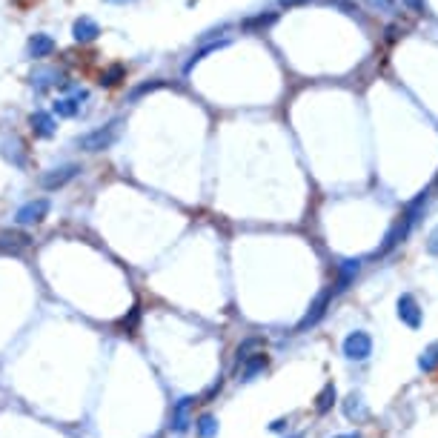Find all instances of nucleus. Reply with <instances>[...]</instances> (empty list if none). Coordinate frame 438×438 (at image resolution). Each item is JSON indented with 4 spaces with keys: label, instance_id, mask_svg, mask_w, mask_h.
I'll list each match as a JSON object with an SVG mask.
<instances>
[{
    "label": "nucleus",
    "instance_id": "nucleus-1",
    "mask_svg": "<svg viewBox=\"0 0 438 438\" xmlns=\"http://www.w3.org/2000/svg\"><path fill=\"white\" fill-rule=\"evenodd\" d=\"M427 198H430V189H424V192H418V198L407 206V212L401 215V221H396L393 223V230H389L387 235H384V243L376 250V255H387L389 250H396L398 243L410 235V230L415 226V221H418V212H421V206H427Z\"/></svg>",
    "mask_w": 438,
    "mask_h": 438
},
{
    "label": "nucleus",
    "instance_id": "nucleus-2",
    "mask_svg": "<svg viewBox=\"0 0 438 438\" xmlns=\"http://www.w3.org/2000/svg\"><path fill=\"white\" fill-rule=\"evenodd\" d=\"M118 132H121V121H112V123H106L101 129H95V132L77 138V146L84 152H104L118 141Z\"/></svg>",
    "mask_w": 438,
    "mask_h": 438
},
{
    "label": "nucleus",
    "instance_id": "nucleus-3",
    "mask_svg": "<svg viewBox=\"0 0 438 438\" xmlns=\"http://www.w3.org/2000/svg\"><path fill=\"white\" fill-rule=\"evenodd\" d=\"M344 355L350 361H364L372 355V338L364 330H355L344 338Z\"/></svg>",
    "mask_w": 438,
    "mask_h": 438
},
{
    "label": "nucleus",
    "instance_id": "nucleus-4",
    "mask_svg": "<svg viewBox=\"0 0 438 438\" xmlns=\"http://www.w3.org/2000/svg\"><path fill=\"white\" fill-rule=\"evenodd\" d=\"M80 172V167L77 164H66V167H58V169H49V172H43L40 175V186L43 189H60V186H66L72 178Z\"/></svg>",
    "mask_w": 438,
    "mask_h": 438
},
{
    "label": "nucleus",
    "instance_id": "nucleus-5",
    "mask_svg": "<svg viewBox=\"0 0 438 438\" xmlns=\"http://www.w3.org/2000/svg\"><path fill=\"white\" fill-rule=\"evenodd\" d=\"M49 212V201L46 198H38V201H29L18 209V215H14V221H18L21 226H32V223H40Z\"/></svg>",
    "mask_w": 438,
    "mask_h": 438
},
{
    "label": "nucleus",
    "instance_id": "nucleus-6",
    "mask_svg": "<svg viewBox=\"0 0 438 438\" xmlns=\"http://www.w3.org/2000/svg\"><path fill=\"white\" fill-rule=\"evenodd\" d=\"M32 238L26 232H14V230H3L0 232V252L3 255H21L23 250H29Z\"/></svg>",
    "mask_w": 438,
    "mask_h": 438
},
{
    "label": "nucleus",
    "instance_id": "nucleus-7",
    "mask_svg": "<svg viewBox=\"0 0 438 438\" xmlns=\"http://www.w3.org/2000/svg\"><path fill=\"white\" fill-rule=\"evenodd\" d=\"M398 318L407 324V327H413V330L421 327V306H418V301L410 295V292L398 298Z\"/></svg>",
    "mask_w": 438,
    "mask_h": 438
},
{
    "label": "nucleus",
    "instance_id": "nucleus-8",
    "mask_svg": "<svg viewBox=\"0 0 438 438\" xmlns=\"http://www.w3.org/2000/svg\"><path fill=\"white\" fill-rule=\"evenodd\" d=\"M330 298H332V289H330V292H321V295L315 298V304L310 306V313H306V315L301 318V324H298V332H304L306 327H315V324L324 318V313H327V304H330Z\"/></svg>",
    "mask_w": 438,
    "mask_h": 438
},
{
    "label": "nucleus",
    "instance_id": "nucleus-9",
    "mask_svg": "<svg viewBox=\"0 0 438 438\" xmlns=\"http://www.w3.org/2000/svg\"><path fill=\"white\" fill-rule=\"evenodd\" d=\"M29 126H32V132H35L38 138H52L55 129H58L55 118L49 115V112H32V115H29Z\"/></svg>",
    "mask_w": 438,
    "mask_h": 438
},
{
    "label": "nucleus",
    "instance_id": "nucleus-10",
    "mask_svg": "<svg viewBox=\"0 0 438 438\" xmlns=\"http://www.w3.org/2000/svg\"><path fill=\"white\" fill-rule=\"evenodd\" d=\"M358 269H361V261L358 258H350V261H341V267H338V281H335V289H332V295H338V292H344L350 284H352V278L358 275Z\"/></svg>",
    "mask_w": 438,
    "mask_h": 438
},
{
    "label": "nucleus",
    "instance_id": "nucleus-11",
    "mask_svg": "<svg viewBox=\"0 0 438 438\" xmlns=\"http://www.w3.org/2000/svg\"><path fill=\"white\" fill-rule=\"evenodd\" d=\"M97 35H101V26H97L92 18H77L72 26V38L77 43H92Z\"/></svg>",
    "mask_w": 438,
    "mask_h": 438
},
{
    "label": "nucleus",
    "instance_id": "nucleus-12",
    "mask_svg": "<svg viewBox=\"0 0 438 438\" xmlns=\"http://www.w3.org/2000/svg\"><path fill=\"white\" fill-rule=\"evenodd\" d=\"M195 407V398H181V401H178L175 404V407H172V430L175 433H184L189 424H192V421H189V410Z\"/></svg>",
    "mask_w": 438,
    "mask_h": 438
},
{
    "label": "nucleus",
    "instance_id": "nucleus-13",
    "mask_svg": "<svg viewBox=\"0 0 438 438\" xmlns=\"http://www.w3.org/2000/svg\"><path fill=\"white\" fill-rule=\"evenodd\" d=\"M267 355L264 352H258V355H250L247 361H241V381H252L258 372L261 369H267Z\"/></svg>",
    "mask_w": 438,
    "mask_h": 438
},
{
    "label": "nucleus",
    "instance_id": "nucleus-14",
    "mask_svg": "<svg viewBox=\"0 0 438 438\" xmlns=\"http://www.w3.org/2000/svg\"><path fill=\"white\" fill-rule=\"evenodd\" d=\"M52 52H55V40L49 38V35H43V32H40V35H32L29 38V55L32 58H49Z\"/></svg>",
    "mask_w": 438,
    "mask_h": 438
},
{
    "label": "nucleus",
    "instance_id": "nucleus-15",
    "mask_svg": "<svg viewBox=\"0 0 438 438\" xmlns=\"http://www.w3.org/2000/svg\"><path fill=\"white\" fill-rule=\"evenodd\" d=\"M121 80H126V66H123V63H112V66H106L101 72V80H97V84L112 89V86H118Z\"/></svg>",
    "mask_w": 438,
    "mask_h": 438
},
{
    "label": "nucleus",
    "instance_id": "nucleus-16",
    "mask_svg": "<svg viewBox=\"0 0 438 438\" xmlns=\"http://www.w3.org/2000/svg\"><path fill=\"white\" fill-rule=\"evenodd\" d=\"M344 413H347V418L350 421H364L367 418V407H364V401H361V396H350L347 401H344Z\"/></svg>",
    "mask_w": 438,
    "mask_h": 438
},
{
    "label": "nucleus",
    "instance_id": "nucleus-17",
    "mask_svg": "<svg viewBox=\"0 0 438 438\" xmlns=\"http://www.w3.org/2000/svg\"><path fill=\"white\" fill-rule=\"evenodd\" d=\"M52 84H60V77H58V72H55V69H40V72L32 75V86H35L38 92L49 89Z\"/></svg>",
    "mask_w": 438,
    "mask_h": 438
},
{
    "label": "nucleus",
    "instance_id": "nucleus-18",
    "mask_svg": "<svg viewBox=\"0 0 438 438\" xmlns=\"http://www.w3.org/2000/svg\"><path fill=\"white\" fill-rule=\"evenodd\" d=\"M77 101H75V97H60V101H55L52 104V112H55V115L58 118H75L77 115Z\"/></svg>",
    "mask_w": 438,
    "mask_h": 438
},
{
    "label": "nucleus",
    "instance_id": "nucleus-19",
    "mask_svg": "<svg viewBox=\"0 0 438 438\" xmlns=\"http://www.w3.org/2000/svg\"><path fill=\"white\" fill-rule=\"evenodd\" d=\"M21 141L18 138H12V141H3V158L6 160H12L14 167H23V155H21Z\"/></svg>",
    "mask_w": 438,
    "mask_h": 438
},
{
    "label": "nucleus",
    "instance_id": "nucleus-20",
    "mask_svg": "<svg viewBox=\"0 0 438 438\" xmlns=\"http://www.w3.org/2000/svg\"><path fill=\"white\" fill-rule=\"evenodd\" d=\"M418 367L424 369V372H433L438 367V344H430L424 352H421V358H418Z\"/></svg>",
    "mask_w": 438,
    "mask_h": 438
},
{
    "label": "nucleus",
    "instance_id": "nucleus-21",
    "mask_svg": "<svg viewBox=\"0 0 438 438\" xmlns=\"http://www.w3.org/2000/svg\"><path fill=\"white\" fill-rule=\"evenodd\" d=\"M275 21H278V12H267V14H258V18L243 21L241 26H243V29H267V26H272Z\"/></svg>",
    "mask_w": 438,
    "mask_h": 438
},
{
    "label": "nucleus",
    "instance_id": "nucleus-22",
    "mask_svg": "<svg viewBox=\"0 0 438 438\" xmlns=\"http://www.w3.org/2000/svg\"><path fill=\"white\" fill-rule=\"evenodd\" d=\"M223 46H226V40H215V43H209V46H204V49H201V52H195V55H192V58L186 60V66H184V69L189 72V69L195 66V63H201V60H204L206 55H212V52H218V49H223Z\"/></svg>",
    "mask_w": 438,
    "mask_h": 438
},
{
    "label": "nucleus",
    "instance_id": "nucleus-23",
    "mask_svg": "<svg viewBox=\"0 0 438 438\" xmlns=\"http://www.w3.org/2000/svg\"><path fill=\"white\" fill-rule=\"evenodd\" d=\"M332 404H335V387H332V384H327V387H324V393L318 396L315 410H318V413H327V410L332 407Z\"/></svg>",
    "mask_w": 438,
    "mask_h": 438
},
{
    "label": "nucleus",
    "instance_id": "nucleus-24",
    "mask_svg": "<svg viewBox=\"0 0 438 438\" xmlns=\"http://www.w3.org/2000/svg\"><path fill=\"white\" fill-rule=\"evenodd\" d=\"M215 433H218V421L212 415H201L198 418V435L201 438H212Z\"/></svg>",
    "mask_w": 438,
    "mask_h": 438
},
{
    "label": "nucleus",
    "instance_id": "nucleus-25",
    "mask_svg": "<svg viewBox=\"0 0 438 438\" xmlns=\"http://www.w3.org/2000/svg\"><path fill=\"white\" fill-rule=\"evenodd\" d=\"M261 344H264L261 338H250V341H243V344L238 347V364H241V361H247V358H250V352H252V350H258Z\"/></svg>",
    "mask_w": 438,
    "mask_h": 438
},
{
    "label": "nucleus",
    "instance_id": "nucleus-26",
    "mask_svg": "<svg viewBox=\"0 0 438 438\" xmlns=\"http://www.w3.org/2000/svg\"><path fill=\"white\" fill-rule=\"evenodd\" d=\"M160 86H164V80H152V84H143V86H138L132 95H129V97H132V101H138V97L141 95H146V92H155V89H160Z\"/></svg>",
    "mask_w": 438,
    "mask_h": 438
},
{
    "label": "nucleus",
    "instance_id": "nucleus-27",
    "mask_svg": "<svg viewBox=\"0 0 438 438\" xmlns=\"http://www.w3.org/2000/svg\"><path fill=\"white\" fill-rule=\"evenodd\" d=\"M369 6H376V9L381 6V9L389 12V14H398V6L393 3V0H369Z\"/></svg>",
    "mask_w": 438,
    "mask_h": 438
},
{
    "label": "nucleus",
    "instance_id": "nucleus-28",
    "mask_svg": "<svg viewBox=\"0 0 438 438\" xmlns=\"http://www.w3.org/2000/svg\"><path fill=\"white\" fill-rule=\"evenodd\" d=\"M427 252L430 255H438V226L430 232V238H427Z\"/></svg>",
    "mask_w": 438,
    "mask_h": 438
},
{
    "label": "nucleus",
    "instance_id": "nucleus-29",
    "mask_svg": "<svg viewBox=\"0 0 438 438\" xmlns=\"http://www.w3.org/2000/svg\"><path fill=\"white\" fill-rule=\"evenodd\" d=\"M407 9H413V12H427V6H424V0H401Z\"/></svg>",
    "mask_w": 438,
    "mask_h": 438
},
{
    "label": "nucleus",
    "instance_id": "nucleus-30",
    "mask_svg": "<svg viewBox=\"0 0 438 438\" xmlns=\"http://www.w3.org/2000/svg\"><path fill=\"white\" fill-rule=\"evenodd\" d=\"M135 321H138V306H135L132 313H129V318H123V321H121V327H123V330H132V327H135Z\"/></svg>",
    "mask_w": 438,
    "mask_h": 438
},
{
    "label": "nucleus",
    "instance_id": "nucleus-31",
    "mask_svg": "<svg viewBox=\"0 0 438 438\" xmlns=\"http://www.w3.org/2000/svg\"><path fill=\"white\" fill-rule=\"evenodd\" d=\"M338 438H361L358 433H350V435H338Z\"/></svg>",
    "mask_w": 438,
    "mask_h": 438
},
{
    "label": "nucleus",
    "instance_id": "nucleus-32",
    "mask_svg": "<svg viewBox=\"0 0 438 438\" xmlns=\"http://www.w3.org/2000/svg\"><path fill=\"white\" fill-rule=\"evenodd\" d=\"M281 3H284V6H289V3H301V0H281Z\"/></svg>",
    "mask_w": 438,
    "mask_h": 438
},
{
    "label": "nucleus",
    "instance_id": "nucleus-33",
    "mask_svg": "<svg viewBox=\"0 0 438 438\" xmlns=\"http://www.w3.org/2000/svg\"><path fill=\"white\" fill-rule=\"evenodd\" d=\"M109 3H129V0H109Z\"/></svg>",
    "mask_w": 438,
    "mask_h": 438
},
{
    "label": "nucleus",
    "instance_id": "nucleus-34",
    "mask_svg": "<svg viewBox=\"0 0 438 438\" xmlns=\"http://www.w3.org/2000/svg\"><path fill=\"white\" fill-rule=\"evenodd\" d=\"M435 186H438V178H435Z\"/></svg>",
    "mask_w": 438,
    "mask_h": 438
}]
</instances>
